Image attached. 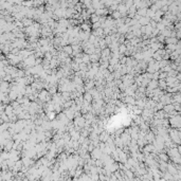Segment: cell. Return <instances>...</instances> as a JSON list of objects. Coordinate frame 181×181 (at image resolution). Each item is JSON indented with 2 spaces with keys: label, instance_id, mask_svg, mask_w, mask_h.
I'll return each mask as SVG.
<instances>
[{
  "label": "cell",
  "instance_id": "cell-2",
  "mask_svg": "<svg viewBox=\"0 0 181 181\" xmlns=\"http://www.w3.org/2000/svg\"><path fill=\"white\" fill-rule=\"evenodd\" d=\"M48 116H49L50 119H53V118L55 117V113H54V112H49V114H48Z\"/></svg>",
  "mask_w": 181,
  "mask_h": 181
},
{
  "label": "cell",
  "instance_id": "cell-3",
  "mask_svg": "<svg viewBox=\"0 0 181 181\" xmlns=\"http://www.w3.org/2000/svg\"><path fill=\"white\" fill-rule=\"evenodd\" d=\"M160 157H161V159H162V160H167L166 155H160Z\"/></svg>",
  "mask_w": 181,
  "mask_h": 181
},
{
  "label": "cell",
  "instance_id": "cell-4",
  "mask_svg": "<svg viewBox=\"0 0 181 181\" xmlns=\"http://www.w3.org/2000/svg\"><path fill=\"white\" fill-rule=\"evenodd\" d=\"M108 52H109V50L107 49V50H106V53H108ZM105 55H108V54H105V52H104V56H105Z\"/></svg>",
  "mask_w": 181,
  "mask_h": 181
},
{
  "label": "cell",
  "instance_id": "cell-1",
  "mask_svg": "<svg viewBox=\"0 0 181 181\" xmlns=\"http://www.w3.org/2000/svg\"><path fill=\"white\" fill-rule=\"evenodd\" d=\"M119 50H120V52H121L122 54H123V53L125 52V51H126V47H125V46H121Z\"/></svg>",
  "mask_w": 181,
  "mask_h": 181
}]
</instances>
